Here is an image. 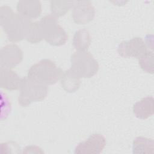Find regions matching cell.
<instances>
[{"label": "cell", "instance_id": "277c9868", "mask_svg": "<svg viewBox=\"0 0 154 154\" xmlns=\"http://www.w3.org/2000/svg\"><path fill=\"white\" fill-rule=\"evenodd\" d=\"M19 90L18 102L23 107L44 100L48 93L47 85L38 83L28 76L21 79Z\"/></svg>", "mask_w": 154, "mask_h": 154}, {"label": "cell", "instance_id": "3957f363", "mask_svg": "<svg viewBox=\"0 0 154 154\" xmlns=\"http://www.w3.org/2000/svg\"><path fill=\"white\" fill-rule=\"evenodd\" d=\"M62 72L51 60L43 59L29 68L27 76L48 86L55 84L60 79Z\"/></svg>", "mask_w": 154, "mask_h": 154}, {"label": "cell", "instance_id": "6da1fadb", "mask_svg": "<svg viewBox=\"0 0 154 154\" xmlns=\"http://www.w3.org/2000/svg\"><path fill=\"white\" fill-rule=\"evenodd\" d=\"M0 23L8 40L16 42L26 39L32 22L18 13H14L11 7L5 5L0 8Z\"/></svg>", "mask_w": 154, "mask_h": 154}, {"label": "cell", "instance_id": "e0dca14e", "mask_svg": "<svg viewBox=\"0 0 154 154\" xmlns=\"http://www.w3.org/2000/svg\"><path fill=\"white\" fill-rule=\"evenodd\" d=\"M141 69L149 73L153 74L154 71V55L153 51H147V52L138 59Z\"/></svg>", "mask_w": 154, "mask_h": 154}, {"label": "cell", "instance_id": "30bf717a", "mask_svg": "<svg viewBox=\"0 0 154 154\" xmlns=\"http://www.w3.org/2000/svg\"><path fill=\"white\" fill-rule=\"evenodd\" d=\"M135 116L142 120L151 117L154 114V99L152 96H147L137 102L132 108Z\"/></svg>", "mask_w": 154, "mask_h": 154}, {"label": "cell", "instance_id": "4fadbf2b", "mask_svg": "<svg viewBox=\"0 0 154 154\" xmlns=\"http://www.w3.org/2000/svg\"><path fill=\"white\" fill-rule=\"evenodd\" d=\"M60 81L62 88L68 93H73L77 91L81 84L80 78L73 74L69 69L62 72L60 76Z\"/></svg>", "mask_w": 154, "mask_h": 154}, {"label": "cell", "instance_id": "8fae6325", "mask_svg": "<svg viewBox=\"0 0 154 154\" xmlns=\"http://www.w3.org/2000/svg\"><path fill=\"white\" fill-rule=\"evenodd\" d=\"M21 79L11 69L1 67L0 86L1 88L10 91L19 89Z\"/></svg>", "mask_w": 154, "mask_h": 154}, {"label": "cell", "instance_id": "ac0fdd59", "mask_svg": "<svg viewBox=\"0 0 154 154\" xmlns=\"http://www.w3.org/2000/svg\"><path fill=\"white\" fill-rule=\"evenodd\" d=\"M23 153H43V151L42 150V149L40 148L38 146H26L24 150Z\"/></svg>", "mask_w": 154, "mask_h": 154}, {"label": "cell", "instance_id": "8992f818", "mask_svg": "<svg viewBox=\"0 0 154 154\" xmlns=\"http://www.w3.org/2000/svg\"><path fill=\"white\" fill-rule=\"evenodd\" d=\"M147 47L141 37H134L128 41L122 42L118 46L117 52L123 58L139 59L147 52Z\"/></svg>", "mask_w": 154, "mask_h": 154}, {"label": "cell", "instance_id": "ba28073f", "mask_svg": "<svg viewBox=\"0 0 154 154\" xmlns=\"http://www.w3.org/2000/svg\"><path fill=\"white\" fill-rule=\"evenodd\" d=\"M23 59V52L15 44L7 45L0 51L1 67L11 69L17 66Z\"/></svg>", "mask_w": 154, "mask_h": 154}, {"label": "cell", "instance_id": "7a4b0ae2", "mask_svg": "<svg viewBox=\"0 0 154 154\" xmlns=\"http://www.w3.org/2000/svg\"><path fill=\"white\" fill-rule=\"evenodd\" d=\"M35 23L41 40L44 39L51 45L55 46H62L66 43L68 35L58 24L57 17L55 15H46Z\"/></svg>", "mask_w": 154, "mask_h": 154}, {"label": "cell", "instance_id": "52a82bcc", "mask_svg": "<svg viewBox=\"0 0 154 154\" xmlns=\"http://www.w3.org/2000/svg\"><path fill=\"white\" fill-rule=\"evenodd\" d=\"M106 145L105 138L100 134H93L84 141L79 143L75 148L76 154H99Z\"/></svg>", "mask_w": 154, "mask_h": 154}, {"label": "cell", "instance_id": "9a60e30c", "mask_svg": "<svg viewBox=\"0 0 154 154\" xmlns=\"http://www.w3.org/2000/svg\"><path fill=\"white\" fill-rule=\"evenodd\" d=\"M91 42L90 32L85 29H81L75 32L73 38V45L77 51H86Z\"/></svg>", "mask_w": 154, "mask_h": 154}, {"label": "cell", "instance_id": "5b68a950", "mask_svg": "<svg viewBox=\"0 0 154 154\" xmlns=\"http://www.w3.org/2000/svg\"><path fill=\"white\" fill-rule=\"evenodd\" d=\"M70 70L81 78H90L94 76L99 70V64L87 51H76L71 56Z\"/></svg>", "mask_w": 154, "mask_h": 154}, {"label": "cell", "instance_id": "5bb4252c", "mask_svg": "<svg viewBox=\"0 0 154 154\" xmlns=\"http://www.w3.org/2000/svg\"><path fill=\"white\" fill-rule=\"evenodd\" d=\"M132 153L134 154L153 153V140L144 137H136L132 144Z\"/></svg>", "mask_w": 154, "mask_h": 154}, {"label": "cell", "instance_id": "9c48e42d", "mask_svg": "<svg viewBox=\"0 0 154 154\" xmlns=\"http://www.w3.org/2000/svg\"><path fill=\"white\" fill-rule=\"evenodd\" d=\"M95 9L89 1H74L72 17L75 23L84 25L91 22L94 17Z\"/></svg>", "mask_w": 154, "mask_h": 154}, {"label": "cell", "instance_id": "2e32d148", "mask_svg": "<svg viewBox=\"0 0 154 154\" xmlns=\"http://www.w3.org/2000/svg\"><path fill=\"white\" fill-rule=\"evenodd\" d=\"M74 1H51V10L52 14L57 17L64 16L72 7Z\"/></svg>", "mask_w": 154, "mask_h": 154}, {"label": "cell", "instance_id": "7c38bea8", "mask_svg": "<svg viewBox=\"0 0 154 154\" xmlns=\"http://www.w3.org/2000/svg\"><path fill=\"white\" fill-rule=\"evenodd\" d=\"M19 14L28 19L38 17L42 12V5L39 1H20L17 4Z\"/></svg>", "mask_w": 154, "mask_h": 154}]
</instances>
